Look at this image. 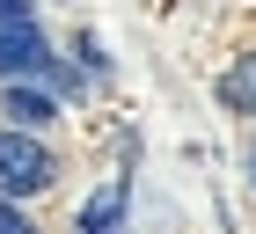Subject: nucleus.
<instances>
[{
	"instance_id": "nucleus-4",
	"label": "nucleus",
	"mask_w": 256,
	"mask_h": 234,
	"mask_svg": "<svg viewBox=\"0 0 256 234\" xmlns=\"http://www.w3.org/2000/svg\"><path fill=\"white\" fill-rule=\"evenodd\" d=\"M220 102L234 117H256V52H242L227 74H220Z\"/></svg>"
},
{
	"instance_id": "nucleus-5",
	"label": "nucleus",
	"mask_w": 256,
	"mask_h": 234,
	"mask_svg": "<svg viewBox=\"0 0 256 234\" xmlns=\"http://www.w3.org/2000/svg\"><path fill=\"white\" fill-rule=\"evenodd\" d=\"M8 117H15V132H37V124L59 117V102L44 96V88H15V80H8Z\"/></svg>"
},
{
	"instance_id": "nucleus-2",
	"label": "nucleus",
	"mask_w": 256,
	"mask_h": 234,
	"mask_svg": "<svg viewBox=\"0 0 256 234\" xmlns=\"http://www.w3.org/2000/svg\"><path fill=\"white\" fill-rule=\"evenodd\" d=\"M52 176H59V161L37 132L0 124V198H37V190H52Z\"/></svg>"
},
{
	"instance_id": "nucleus-7",
	"label": "nucleus",
	"mask_w": 256,
	"mask_h": 234,
	"mask_svg": "<svg viewBox=\"0 0 256 234\" xmlns=\"http://www.w3.org/2000/svg\"><path fill=\"white\" fill-rule=\"evenodd\" d=\"M249 176H256V154H249Z\"/></svg>"
},
{
	"instance_id": "nucleus-1",
	"label": "nucleus",
	"mask_w": 256,
	"mask_h": 234,
	"mask_svg": "<svg viewBox=\"0 0 256 234\" xmlns=\"http://www.w3.org/2000/svg\"><path fill=\"white\" fill-rule=\"evenodd\" d=\"M30 74H52V44L30 0H0V80H30Z\"/></svg>"
},
{
	"instance_id": "nucleus-6",
	"label": "nucleus",
	"mask_w": 256,
	"mask_h": 234,
	"mask_svg": "<svg viewBox=\"0 0 256 234\" xmlns=\"http://www.w3.org/2000/svg\"><path fill=\"white\" fill-rule=\"evenodd\" d=\"M0 234H37V227H30V220H22L15 205H8V198H0Z\"/></svg>"
},
{
	"instance_id": "nucleus-3",
	"label": "nucleus",
	"mask_w": 256,
	"mask_h": 234,
	"mask_svg": "<svg viewBox=\"0 0 256 234\" xmlns=\"http://www.w3.org/2000/svg\"><path fill=\"white\" fill-rule=\"evenodd\" d=\"M124 205H132V176H110V183L80 205V227L74 234H118L124 227Z\"/></svg>"
}]
</instances>
